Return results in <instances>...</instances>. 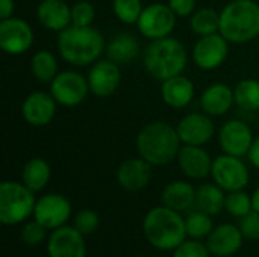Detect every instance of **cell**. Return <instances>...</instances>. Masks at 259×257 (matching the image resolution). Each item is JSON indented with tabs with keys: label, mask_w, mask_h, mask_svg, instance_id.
<instances>
[{
	"label": "cell",
	"mask_w": 259,
	"mask_h": 257,
	"mask_svg": "<svg viewBox=\"0 0 259 257\" xmlns=\"http://www.w3.org/2000/svg\"><path fill=\"white\" fill-rule=\"evenodd\" d=\"M56 47L61 58L73 67L93 65L106 50V41L93 26H68L58 33Z\"/></svg>",
	"instance_id": "cell-1"
},
{
	"label": "cell",
	"mask_w": 259,
	"mask_h": 257,
	"mask_svg": "<svg viewBox=\"0 0 259 257\" xmlns=\"http://www.w3.org/2000/svg\"><path fill=\"white\" fill-rule=\"evenodd\" d=\"M182 141L176 127L165 121H152L137 135L138 155L152 165H167L178 158Z\"/></svg>",
	"instance_id": "cell-2"
},
{
	"label": "cell",
	"mask_w": 259,
	"mask_h": 257,
	"mask_svg": "<svg viewBox=\"0 0 259 257\" xmlns=\"http://www.w3.org/2000/svg\"><path fill=\"white\" fill-rule=\"evenodd\" d=\"M143 64L153 79L164 82L184 73L188 64L187 48L179 39L171 36L150 41L144 50Z\"/></svg>",
	"instance_id": "cell-3"
},
{
	"label": "cell",
	"mask_w": 259,
	"mask_h": 257,
	"mask_svg": "<svg viewBox=\"0 0 259 257\" xmlns=\"http://www.w3.org/2000/svg\"><path fill=\"white\" fill-rule=\"evenodd\" d=\"M143 230L149 244L164 251L176 250L188 236L182 215L164 204L147 212Z\"/></svg>",
	"instance_id": "cell-4"
},
{
	"label": "cell",
	"mask_w": 259,
	"mask_h": 257,
	"mask_svg": "<svg viewBox=\"0 0 259 257\" xmlns=\"http://www.w3.org/2000/svg\"><path fill=\"white\" fill-rule=\"evenodd\" d=\"M220 33L231 44H246L259 36V3L232 0L220 11Z\"/></svg>",
	"instance_id": "cell-5"
},
{
	"label": "cell",
	"mask_w": 259,
	"mask_h": 257,
	"mask_svg": "<svg viewBox=\"0 0 259 257\" xmlns=\"http://www.w3.org/2000/svg\"><path fill=\"white\" fill-rule=\"evenodd\" d=\"M33 194L23 182H3L0 185V221L12 226L33 215L36 204Z\"/></svg>",
	"instance_id": "cell-6"
},
{
	"label": "cell",
	"mask_w": 259,
	"mask_h": 257,
	"mask_svg": "<svg viewBox=\"0 0 259 257\" xmlns=\"http://www.w3.org/2000/svg\"><path fill=\"white\" fill-rule=\"evenodd\" d=\"M88 79L76 70L59 71L50 83V94L58 105L74 108L83 103L90 94Z\"/></svg>",
	"instance_id": "cell-7"
},
{
	"label": "cell",
	"mask_w": 259,
	"mask_h": 257,
	"mask_svg": "<svg viewBox=\"0 0 259 257\" xmlns=\"http://www.w3.org/2000/svg\"><path fill=\"white\" fill-rule=\"evenodd\" d=\"M176 14L171 11L168 3H152L147 5L138 21V32L149 41L167 38L171 35L176 26Z\"/></svg>",
	"instance_id": "cell-8"
},
{
	"label": "cell",
	"mask_w": 259,
	"mask_h": 257,
	"mask_svg": "<svg viewBox=\"0 0 259 257\" xmlns=\"http://www.w3.org/2000/svg\"><path fill=\"white\" fill-rule=\"evenodd\" d=\"M211 176L223 191H241L249 185V170L241 158L231 155H220L212 162Z\"/></svg>",
	"instance_id": "cell-9"
},
{
	"label": "cell",
	"mask_w": 259,
	"mask_h": 257,
	"mask_svg": "<svg viewBox=\"0 0 259 257\" xmlns=\"http://www.w3.org/2000/svg\"><path fill=\"white\" fill-rule=\"evenodd\" d=\"M33 44L32 26L17 17L0 20V48L11 56L26 53Z\"/></svg>",
	"instance_id": "cell-10"
},
{
	"label": "cell",
	"mask_w": 259,
	"mask_h": 257,
	"mask_svg": "<svg viewBox=\"0 0 259 257\" xmlns=\"http://www.w3.org/2000/svg\"><path fill=\"white\" fill-rule=\"evenodd\" d=\"M229 41L219 32L206 36H199L193 47L194 64L205 71H212L225 64L229 56Z\"/></svg>",
	"instance_id": "cell-11"
},
{
	"label": "cell",
	"mask_w": 259,
	"mask_h": 257,
	"mask_svg": "<svg viewBox=\"0 0 259 257\" xmlns=\"http://www.w3.org/2000/svg\"><path fill=\"white\" fill-rule=\"evenodd\" d=\"M253 132L247 123L238 118L228 120L219 130V142L223 153L243 158L249 155L253 144Z\"/></svg>",
	"instance_id": "cell-12"
},
{
	"label": "cell",
	"mask_w": 259,
	"mask_h": 257,
	"mask_svg": "<svg viewBox=\"0 0 259 257\" xmlns=\"http://www.w3.org/2000/svg\"><path fill=\"white\" fill-rule=\"evenodd\" d=\"M178 135L184 145H206L215 135L212 117L205 112H191L181 118L176 126Z\"/></svg>",
	"instance_id": "cell-13"
},
{
	"label": "cell",
	"mask_w": 259,
	"mask_h": 257,
	"mask_svg": "<svg viewBox=\"0 0 259 257\" xmlns=\"http://www.w3.org/2000/svg\"><path fill=\"white\" fill-rule=\"evenodd\" d=\"M90 91L99 98H106L112 95L121 83L120 65L111 59H99L94 62L87 74Z\"/></svg>",
	"instance_id": "cell-14"
},
{
	"label": "cell",
	"mask_w": 259,
	"mask_h": 257,
	"mask_svg": "<svg viewBox=\"0 0 259 257\" xmlns=\"http://www.w3.org/2000/svg\"><path fill=\"white\" fill-rule=\"evenodd\" d=\"M71 204L61 194H47L36 200L33 218L49 230H56L70 220Z\"/></svg>",
	"instance_id": "cell-15"
},
{
	"label": "cell",
	"mask_w": 259,
	"mask_h": 257,
	"mask_svg": "<svg viewBox=\"0 0 259 257\" xmlns=\"http://www.w3.org/2000/svg\"><path fill=\"white\" fill-rule=\"evenodd\" d=\"M56 100L50 92L33 91L21 103V115L32 127H44L52 123L56 114Z\"/></svg>",
	"instance_id": "cell-16"
},
{
	"label": "cell",
	"mask_w": 259,
	"mask_h": 257,
	"mask_svg": "<svg viewBox=\"0 0 259 257\" xmlns=\"http://www.w3.org/2000/svg\"><path fill=\"white\" fill-rule=\"evenodd\" d=\"M49 257H85L87 245L83 235L74 227L62 226L53 230L47 244Z\"/></svg>",
	"instance_id": "cell-17"
},
{
	"label": "cell",
	"mask_w": 259,
	"mask_h": 257,
	"mask_svg": "<svg viewBox=\"0 0 259 257\" xmlns=\"http://www.w3.org/2000/svg\"><path fill=\"white\" fill-rule=\"evenodd\" d=\"M176 161L181 171L193 180H203L211 176L214 159L203 147L182 144Z\"/></svg>",
	"instance_id": "cell-18"
},
{
	"label": "cell",
	"mask_w": 259,
	"mask_h": 257,
	"mask_svg": "<svg viewBox=\"0 0 259 257\" xmlns=\"http://www.w3.org/2000/svg\"><path fill=\"white\" fill-rule=\"evenodd\" d=\"M152 167L153 165L141 156L129 158L118 165L115 174L117 182L123 189L129 192H138L149 185L152 179Z\"/></svg>",
	"instance_id": "cell-19"
},
{
	"label": "cell",
	"mask_w": 259,
	"mask_h": 257,
	"mask_svg": "<svg viewBox=\"0 0 259 257\" xmlns=\"http://www.w3.org/2000/svg\"><path fill=\"white\" fill-rule=\"evenodd\" d=\"M206 239V245L211 254L217 257H231L241 248L244 236L240 227L232 224H222L215 227Z\"/></svg>",
	"instance_id": "cell-20"
},
{
	"label": "cell",
	"mask_w": 259,
	"mask_h": 257,
	"mask_svg": "<svg viewBox=\"0 0 259 257\" xmlns=\"http://www.w3.org/2000/svg\"><path fill=\"white\" fill-rule=\"evenodd\" d=\"M39 24L52 32H62L71 26V6L64 0H41L36 6Z\"/></svg>",
	"instance_id": "cell-21"
},
{
	"label": "cell",
	"mask_w": 259,
	"mask_h": 257,
	"mask_svg": "<svg viewBox=\"0 0 259 257\" xmlns=\"http://www.w3.org/2000/svg\"><path fill=\"white\" fill-rule=\"evenodd\" d=\"M235 105L234 89L222 82L209 85L200 95V108L211 117L226 115Z\"/></svg>",
	"instance_id": "cell-22"
},
{
	"label": "cell",
	"mask_w": 259,
	"mask_h": 257,
	"mask_svg": "<svg viewBox=\"0 0 259 257\" xmlns=\"http://www.w3.org/2000/svg\"><path fill=\"white\" fill-rule=\"evenodd\" d=\"M194 94H196L194 83L191 82V79H188L184 74L164 80L161 86V97L164 103L173 109L187 108L193 101Z\"/></svg>",
	"instance_id": "cell-23"
},
{
	"label": "cell",
	"mask_w": 259,
	"mask_h": 257,
	"mask_svg": "<svg viewBox=\"0 0 259 257\" xmlns=\"http://www.w3.org/2000/svg\"><path fill=\"white\" fill-rule=\"evenodd\" d=\"M162 204L179 214L188 212L196 206V189L184 180L171 182L162 191Z\"/></svg>",
	"instance_id": "cell-24"
},
{
	"label": "cell",
	"mask_w": 259,
	"mask_h": 257,
	"mask_svg": "<svg viewBox=\"0 0 259 257\" xmlns=\"http://www.w3.org/2000/svg\"><path fill=\"white\" fill-rule=\"evenodd\" d=\"M105 53L108 59L114 61L118 65H124L132 62L140 55V44L134 35L127 32H120L114 35L109 42H106Z\"/></svg>",
	"instance_id": "cell-25"
},
{
	"label": "cell",
	"mask_w": 259,
	"mask_h": 257,
	"mask_svg": "<svg viewBox=\"0 0 259 257\" xmlns=\"http://www.w3.org/2000/svg\"><path fill=\"white\" fill-rule=\"evenodd\" d=\"M50 176L52 170L49 162L42 158H32L23 167L21 182L33 192H38L47 186V183L50 182Z\"/></svg>",
	"instance_id": "cell-26"
},
{
	"label": "cell",
	"mask_w": 259,
	"mask_h": 257,
	"mask_svg": "<svg viewBox=\"0 0 259 257\" xmlns=\"http://www.w3.org/2000/svg\"><path fill=\"white\" fill-rule=\"evenodd\" d=\"M226 195L217 183H205L196 189V209L214 217L225 209Z\"/></svg>",
	"instance_id": "cell-27"
},
{
	"label": "cell",
	"mask_w": 259,
	"mask_h": 257,
	"mask_svg": "<svg viewBox=\"0 0 259 257\" xmlns=\"http://www.w3.org/2000/svg\"><path fill=\"white\" fill-rule=\"evenodd\" d=\"M30 73L39 83H52L59 73L58 59L49 50H38L30 59Z\"/></svg>",
	"instance_id": "cell-28"
},
{
	"label": "cell",
	"mask_w": 259,
	"mask_h": 257,
	"mask_svg": "<svg viewBox=\"0 0 259 257\" xmlns=\"http://www.w3.org/2000/svg\"><path fill=\"white\" fill-rule=\"evenodd\" d=\"M190 29L197 36H206L220 32V12L212 8L197 9L190 17Z\"/></svg>",
	"instance_id": "cell-29"
},
{
	"label": "cell",
	"mask_w": 259,
	"mask_h": 257,
	"mask_svg": "<svg viewBox=\"0 0 259 257\" xmlns=\"http://www.w3.org/2000/svg\"><path fill=\"white\" fill-rule=\"evenodd\" d=\"M235 105L247 112H259V80L244 79L234 88Z\"/></svg>",
	"instance_id": "cell-30"
},
{
	"label": "cell",
	"mask_w": 259,
	"mask_h": 257,
	"mask_svg": "<svg viewBox=\"0 0 259 257\" xmlns=\"http://www.w3.org/2000/svg\"><path fill=\"white\" fill-rule=\"evenodd\" d=\"M185 227H187V235L193 239H203L208 238L209 233L214 230L212 229V220L211 215L196 209L191 211L187 218H185Z\"/></svg>",
	"instance_id": "cell-31"
},
{
	"label": "cell",
	"mask_w": 259,
	"mask_h": 257,
	"mask_svg": "<svg viewBox=\"0 0 259 257\" xmlns=\"http://www.w3.org/2000/svg\"><path fill=\"white\" fill-rule=\"evenodd\" d=\"M143 9V0H112V12L124 24H137Z\"/></svg>",
	"instance_id": "cell-32"
},
{
	"label": "cell",
	"mask_w": 259,
	"mask_h": 257,
	"mask_svg": "<svg viewBox=\"0 0 259 257\" xmlns=\"http://www.w3.org/2000/svg\"><path fill=\"white\" fill-rule=\"evenodd\" d=\"M225 209L231 215H234L237 218H243L250 211H253V208H252V197H249L243 189L241 191H232V192H229L226 195Z\"/></svg>",
	"instance_id": "cell-33"
},
{
	"label": "cell",
	"mask_w": 259,
	"mask_h": 257,
	"mask_svg": "<svg viewBox=\"0 0 259 257\" xmlns=\"http://www.w3.org/2000/svg\"><path fill=\"white\" fill-rule=\"evenodd\" d=\"M96 20V8L88 0H79L71 6V24L74 26H93Z\"/></svg>",
	"instance_id": "cell-34"
},
{
	"label": "cell",
	"mask_w": 259,
	"mask_h": 257,
	"mask_svg": "<svg viewBox=\"0 0 259 257\" xmlns=\"http://www.w3.org/2000/svg\"><path fill=\"white\" fill-rule=\"evenodd\" d=\"M99 215L91 211V209H82L76 214L74 217V229L79 230L83 236L85 235H90V233H94L97 229H99Z\"/></svg>",
	"instance_id": "cell-35"
},
{
	"label": "cell",
	"mask_w": 259,
	"mask_h": 257,
	"mask_svg": "<svg viewBox=\"0 0 259 257\" xmlns=\"http://www.w3.org/2000/svg\"><path fill=\"white\" fill-rule=\"evenodd\" d=\"M47 230L49 229H46L36 220L35 221H30V223L24 224V227L21 229V239L27 245H38V244H41L46 239Z\"/></svg>",
	"instance_id": "cell-36"
},
{
	"label": "cell",
	"mask_w": 259,
	"mask_h": 257,
	"mask_svg": "<svg viewBox=\"0 0 259 257\" xmlns=\"http://www.w3.org/2000/svg\"><path fill=\"white\" fill-rule=\"evenodd\" d=\"M208 245L202 244L199 239L184 241L176 250L173 257H209Z\"/></svg>",
	"instance_id": "cell-37"
},
{
	"label": "cell",
	"mask_w": 259,
	"mask_h": 257,
	"mask_svg": "<svg viewBox=\"0 0 259 257\" xmlns=\"http://www.w3.org/2000/svg\"><path fill=\"white\" fill-rule=\"evenodd\" d=\"M238 227H240L244 239H249V241L259 239V212L250 211L247 215L240 218Z\"/></svg>",
	"instance_id": "cell-38"
},
{
	"label": "cell",
	"mask_w": 259,
	"mask_h": 257,
	"mask_svg": "<svg viewBox=\"0 0 259 257\" xmlns=\"http://www.w3.org/2000/svg\"><path fill=\"white\" fill-rule=\"evenodd\" d=\"M168 6L178 18H187L196 12V0H168Z\"/></svg>",
	"instance_id": "cell-39"
},
{
	"label": "cell",
	"mask_w": 259,
	"mask_h": 257,
	"mask_svg": "<svg viewBox=\"0 0 259 257\" xmlns=\"http://www.w3.org/2000/svg\"><path fill=\"white\" fill-rule=\"evenodd\" d=\"M14 11H15L14 0H0V20L14 17Z\"/></svg>",
	"instance_id": "cell-40"
},
{
	"label": "cell",
	"mask_w": 259,
	"mask_h": 257,
	"mask_svg": "<svg viewBox=\"0 0 259 257\" xmlns=\"http://www.w3.org/2000/svg\"><path fill=\"white\" fill-rule=\"evenodd\" d=\"M247 158H249L250 164H252L256 170H259V135L253 139V144H252V147H250V150H249Z\"/></svg>",
	"instance_id": "cell-41"
},
{
	"label": "cell",
	"mask_w": 259,
	"mask_h": 257,
	"mask_svg": "<svg viewBox=\"0 0 259 257\" xmlns=\"http://www.w3.org/2000/svg\"><path fill=\"white\" fill-rule=\"evenodd\" d=\"M252 208L253 211L259 212V188H256L255 192L252 194Z\"/></svg>",
	"instance_id": "cell-42"
},
{
	"label": "cell",
	"mask_w": 259,
	"mask_h": 257,
	"mask_svg": "<svg viewBox=\"0 0 259 257\" xmlns=\"http://www.w3.org/2000/svg\"><path fill=\"white\" fill-rule=\"evenodd\" d=\"M258 117H259V112H258Z\"/></svg>",
	"instance_id": "cell-43"
}]
</instances>
